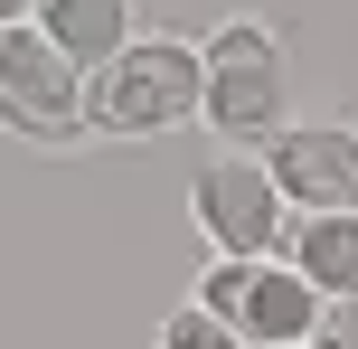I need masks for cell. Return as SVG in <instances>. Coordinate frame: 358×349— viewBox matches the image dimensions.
Returning a JSON list of instances; mask_svg holds the SVG:
<instances>
[{
	"label": "cell",
	"instance_id": "obj_5",
	"mask_svg": "<svg viewBox=\"0 0 358 349\" xmlns=\"http://www.w3.org/2000/svg\"><path fill=\"white\" fill-rule=\"evenodd\" d=\"M189 218H198V236H208V255H227V264H245V255H273L283 245V189H273V170L255 161V151H227V161H208L189 180Z\"/></svg>",
	"mask_w": 358,
	"mask_h": 349
},
{
	"label": "cell",
	"instance_id": "obj_1",
	"mask_svg": "<svg viewBox=\"0 0 358 349\" xmlns=\"http://www.w3.org/2000/svg\"><path fill=\"white\" fill-rule=\"evenodd\" d=\"M198 38L142 29L123 57L85 76V142H161V132L198 123Z\"/></svg>",
	"mask_w": 358,
	"mask_h": 349
},
{
	"label": "cell",
	"instance_id": "obj_2",
	"mask_svg": "<svg viewBox=\"0 0 358 349\" xmlns=\"http://www.w3.org/2000/svg\"><path fill=\"white\" fill-rule=\"evenodd\" d=\"M198 113H208V132H227L236 151H264L273 132L292 123V57L283 38L264 29V19H227L217 38H198Z\"/></svg>",
	"mask_w": 358,
	"mask_h": 349
},
{
	"label": "cell",
	"instance_id": "obj_3",
	"mask_svg": "<svg viewBox=\"0 0 358 349\" xmlns=\"http://www.w3.org/2000/svg\"><path fill=\"white\" fill-rule=\"evenodd\" d=\"M189 302H198L208 321H227L245 349H302L311 331H321V293H311L283 255H245V264L217 255L208 274H198Z\"/></svg>",
	"mask_w": 358,
	"mask_h": 349
},
{
	"label": "cell",
	"instance_id": "obj_10",
	"mask_svg": "<svg viewBox=\"0 0 358 349\" xmlns=\"http://www.w3.org/2000/svg\"><path fill=\"white\" fill-rule=\"evenodd\" d=\"M311 349H358V302H321V331Z\"/></svg>",
	"mask_w": 358,
	"mask_h": 349
},
{
	"label": "cell",
	"instance_id": "obj_11",
	"mask_svg": "<svg viewBox=\"0 0 358 349\" xmlns=\"http://www.w3.org/2000/svg\"><path fill=\"white\" fill-rule=\"evenodd\" d=\"M19 19H29V0H0V29H19Z\"/></svg>",
	"mask_w": 358,
	"mask_h": 349
},
{
	"label": "cell",
	"instance_id": "obj_9",
	"mask_svg": "<svg viewBox=\"0 0 358 349\" xmlns=\"http://www.w3.org/2000/svg\"><path fill=\"white\" fill-rule=\"evenodd\" d=\"M161 349H245V340H236L227 321H208L198 302H179V312L161 321Z\"/></svg>",
	"mask_w": 358,
	"mask_h": 349
},
{
	"label": "cell",
	"instance_id": "obj_7",
	"mask_svg": "<svg viewBox=\"0 0 358 349\" xmlns=\"http://www.w3.org/2000/svg\"><path fill=\"white\" fill-rule=\"evenodd\" d=\"M273 255H283L321 302H358V208H292Z\"/></svg>",
	"mask_w": 358,
	"mask_h": 349
},
{
	"label": "cell",
	"instance_id": "obj_6",
	"mask_svg": "<svg viewBox=\"0 0 358 349\" xmlns=\"http://www.w3.org/2000/svg\"><path fill=\"white\" fill-rule=\"evenodd\" d=\"M255 161L273 170L283 208H358V123L321 113V123H283Z\"/></svg>",
	"mask_w": 358,
	"mask_h": 349
},
{
	"label": "cell",
	"instance_id": "obj_12",
	"mask_svg": "<svg viewBox=\"0 0 358 349\" xmlns=\"http://www.w3.org/2000/svg\"><path fill=\"white\" fill-rule=\"evenodd\" d=\"M302 349H311V340H302Z\"/></svg>",
	"mask_w": 358,
	"mask_h": 349
},
{
	"label": "cell",
	"instance_id": "obj_8",
	"mask_svg": "<svg viewBox=\"0 0 358 349\" xmlns=\"http://www.w3.org/2000/svg\"><path fill=\"white\" fill-rule=\"evenodd\" d=\"M29 29L66 57L76 76H94L104 57H123L142 38V0H29Z\"/></svg>",
	"mask_w": 358,
	"mask_h": 349
},
{
	"label": "cell",
	"instance_id": "obj_4",
	"mask_svg": "<svg viewBox=\"0 0 358 349\" xmlns=\"http://www.w3.org/2000/svg\"><path fill=\"white\" fill-rule=\"evenodd\" d=\"M0 132L29 151H85V76L29 19L0 29Z\"/></svg>",
	"mask_w": 358,
	"mask_h": 349
}]
</instances>
